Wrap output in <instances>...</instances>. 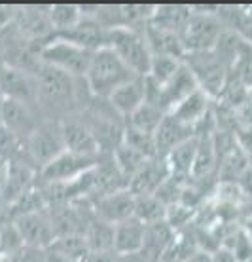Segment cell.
<instances>
[{
  "label": "cell",
  "mask_w": 252,
  "mask_h": 262,
  "mask_svg": "<svg viewBox=\"0 0 252 262\" xmlns=\"http://www.w3.org/2000/svg\"><path fill=\"white\" fill-rule=\"evenodd\" d=\"M135 72L125 65L110 48H103L93 53L89 71L85 74V84L89 88L93 97L110 99V95L122 88L125 82L133 80Z\"/></svg>",
  "instance_id": "1"
},
{
  "label": "cell",
  "mask_w": 252,
  "mask_h": 262,
  "mask_svg": "<svg viewBox=\"0 0 252 262\" xmlns=\"http://www.w3.org/2000/svg\"><path fill=\"white\" fill-rule=\"evenodd\" d=\"M216 12L218 6H192V15L180 33L184 52H213L226 31Z\"/></svg>",
  "instance_id": "2"
},
{
  "label": "cell",
  "mask_w": 252,
  "mask_h": 262,
  "mask_svg": "<svg viewBox=\"0 0 252 262\" xmlns=\"http://www.w3.org/2000/svg\"><path fill=\"white\" fill-rule=\"evenodd\" d=\"M108 48L139 76H148L154 52L148 44L144 29L120 27L110 31Z\"/></svg>",
  "instance_id": "3"
},
{
  "label": "cell",
  "mask_w": 252,
  "mask_h": 262,
  "mask_svg": "<svg viewBox=\"0 0 252 262\" xmlns=\"http://www.w3.org/2000/svg\"><path fill=\"white\" fill-rule=\"evenodd\" d=\"M93 53L95 52L82 48L72 40L55 36L42 46L40 59L45 65L66 72L72 78H85V74L89 71L91 59H93Z\"/></svg>",
  "instance_id": "4"
},
{
  "label": "cell",
  "mask_w": 252,
  "mask_h": 262,
  "mask_svg": "<svg viewBox=\"0 0 252 262\" xmlns=\"http://www.w3.org/2000/svg\"><path fill=\"white\" fill-rule=\"evenodd\" d=\"M184 63L195 74L201 90L207 92L216 101L230 82V69L224 65V61L214 52H199L186 53Z\"/></svg>",
  "instance_id": "5"
},
{
  "label": "cell",
  "mask_w": 252,
  "mask_h": 262,
  "mask_svg": "<svg viewBox=\"0 0 252 262\" xmlns=\"http://www.w3.org/2000/svg\"><path fill=\"white\" fill-rule=\"evenodd\" d=\"M29 158L34 164V167L40 169L53 162L57 156H61L65 148V139H63V129H61V122L55 120H44L42 124L36 127L31 137L25 141Z\"/></svg>",
  "instance_id": "6"
},
{
  "label": "cell",
  "mask_w": 252,
  "mask_h": 262,
  "mask_svg": "<svg viewBox=\"0 0 252 262\" xmlns=\"http://www.w3.org/2000/svg\"><path fill=\"white\" fill-rule=\"evenodd\" d=\"M103 156H80L74 152L65 150L61 156H57L53 162L42 167L38 173V184L44 186H53V184H71L74 181L91 171L101 162Z\"/></svg>",
  "instance_id": "7"
},
{
  "label": "cell",
  "mask_w": 252,
  "mask_h": 262,
  "mask_svg": "<svg viewBox=\"0 0 252 262\" xmlns=\"http://www.w3.org/2000/svg\"><path fill=\"white\" fill-rule=\"evenodd\" d=\"M2 129L10 131L15 137L27 139L44 122V116L33 105H27L15 99H2Z\"/></svg>",
  "instance_id": "8"
},
{
  "label": "cell",
  "mask_w": 252,
  "mask_h": 262,
  "mask_svg": "<svg viewBox=\"0 0 252 262\" xmlns=\"http://www.w3.org/2000/svg\"><path fill=\"white\" fill-rule=\"evenodd\" d=\"M13 223L17 224L21 236L25 239V245L50 249L55 243V239H57V230L53 226V221L50 216L48 207L17 216Z\"/></svg>",
  "instance_id": "9"
},
{
  "label": "cell",
  "mask_w": 252,
  "mask_h": 262,
  "mask_svg": "<svg viewBox=\"0 0 252 262\" xmlns=\"http://www.w3.org/2000/svg\"><path fill=\"white\" fill-rule=\"evenodd\" d=\"M0 82H2L0 85L2 99H15V101L38 108V84H36V76L33 72L2 63Z\"/></svg>",
  "instance_id": "10"
},
{
  "label": "cell",
  "mask_w": 252,
  "mask_h": 262,
  "mask_svg": "<svg viewBox=\"0 0 252 262\" xmlns=\"http://www.w3.org/2000/svg\"><path fill=\"white\" fill-rule=\"evenodd\" d=\"M135 194L129 188H123V190L97 198L95 202L91 203V207H93V213H95L97 219L116 226V224L127 221L131 216H135Z\"/></svg>",
  "instance_id": "11"
},
{
  "label": "cell",
  "mask_w": 252,
  "mask_h": 262,
  "mask_svg": "<svg viewBox=\"0 0 252 262\" xmlns=\"http://www.w3.org/2000/svg\"><path fill=\"white\" fill-rule=\"evenodd\" d=\"M61 129H63V139H65V148L68 152H74L80 156H103L93 131L78 112L61 122Z\"/></svg>",
  "instance_id": "12"
},
{
  "label": "cell",
  "mask_w": 252,
  "mask_h": 262,
  "mask_svg": "<svg viewBox=\"0 0 252 262\" xmlns=\"http://www.w3.org/2000/svg\"><path fill=\"white\" fill-rule=\"evenodd\" d=\"M148 99V85H146V76H135L133 80L125 82L122 88L110 95L108 103L114 106V111L122 118H129L135 111L146 103Z\"/></svg>",
  "instance_id": "13"
},
{
  "label": "cell",
  "mask_w": 252,
  "mask_h": 262,
  "mask_svg": "<svg viewBox=\"0 0 252 262\" xmlns=\"http://www.w3.org/2000/svg\"><path fill=\"white\" fill-rule=\"evenodd\" d=\"M214 103L216 101L199 88L197 92H194L190 97L184 99L180 105L176 106L173 112H169V114H173L178 122L190 125V127H194L197 131L201 125L205 124V120L213 114Z\"/></svg>",
  "instance_id": "14"
},
{
  "label": "cell",
  "mask_w": 252,
  "mask_h": 262,
  "mask_svg": "<svg viewBox=\"0 0 252 262\" xmlns=\"http://www.w3.org/2000/svg\"><path fill=\"white\" fill-rule=\"evenodd\" d=\"M146 230L148 226L139 221L136 216H131L127 221L114 226V253L118 256L139 255L144 251L146 242Z\"/></svg>",
  "instance_id": "15"
},
{
  "label": "cell",
  "mask_w": 252,
  "mask_h": 262,
  "mask_svg": "<svg viewBox=\"0 0 252 262\" xmlns=\"http://www.w3.org/2000/svg\"><path fill=\"white\" fill-rule=\"evenodd\" d=\"M169 177H171V173H169L167 160L163 156H154V158H150L148 162L143 165V169L131 179L129 190L133 192L135 196L155 194L157 188H159Z\"/></svg>",
  "instance_id": "16"
},
{
  "label": "cell",
  "mask_w": 252,
  "mask_h": 262,
  "mask_svg": "<svg viewBox=\"0 0 252 262\" xmlns=\"http://www.w3.org/2000/svg\"><path fill=\"white\" fill-rule=\"evenodd\" d=\"M192 137H197V131L190 125L182 124L173 116L167 114L165 120L162 122L159 129L155 131V148H157V156H167L171 150H175L178 144L186 143Z\"/></svg>",
  "instance_id": "17"
},
{
  "label": "cell",
  "mask_w": 252,
  "mask_h": 262,
  "mask_svg": "<svg viewBox=\"0 0 252 262\" xmlns=\"http://www.w3.org/2000/svg\"><path fill=\"white\" fill-rule=\"evenodd\" d=\"M197 148H199V137H192L186 143L178 144L175 150H171L165 156L169 165L171 177L178 179L180 183H190L194 177L195 158H197Z\"/></svg>",
  "instance_id": "18"
},
{
  "label": "cell",
  "mask_w": 252,
  "mask_h": 262,
  "mask_svg": "<svg viewBox=\"0 0 252 262\" xmlns=\"http://www.w3.org/2000/svg\"><path fill=\"white\" fill-rule=\"evenodd\" d=\"M176 230L171 228V224L157 223L150 224L146 230V242H144V255H148L150 258H154L155 262H162L165 255L169 253L171 245L175 242Z\"/></svg>",
  "instance_id": "19"
},
{
  "label": "cell",
  "mask_w": 252,
  "mask_h": 262,
  "mask_svg": "<svg viewBox=\"0 0 252 262\" xmlns=\"http://www.w3.org/2000/svg\"><path fill=\"white\" fill-rule=\"evenodd\" d=\"M165 116H167V112L163 111L162 106L146 101L139 111L131 114L129 118H125V125L131 127V129L148 133V135H155V131L159 129V125L165 120Z\"/></svg>",
  "instance_id": "20"
},
{
  "label": "cell",
  "mask_w": 252,
  "mask_h": 262,
  "mask_svg": "<svg viewBox=\"0 0 252 262\" xmlns=\"http://www.w3.org/2000/svg\"><path fill=\"white\" fill-rule=\"evenodd\" d=\"M192 15V8L190 6H180V4H165V6H155L154 19L150 23H154L157 27H163L167 31L180 34L184 25L188 23Z\"/></svg>",
  "instance_id": "21"
},
{
  "label": "cell",
  "mask_w": 252,
  "mask_h": 262,
  "mask_svg": "<svg viewBox=\"0 0 252 262\" xmlns=\"http://www.w3.org/2000/svg\"><path fill=\"white\" fill-rule=\"evenodd\" d=\"M84 17L82 4H52L50 6V21L57 36L71 33Z\"/></svg>",
  "instance_id": "22"
},
{
  "label": "cell",
  "mask_w": 252,
  "mask_h": 262,
  "mask_svg": "<svg viewBox=\"0 0 252 262\" xmlns=\"http://www.w3.org/2000/svg\"><path fill=\"white\" fill-rule=\"evenodd\" d=\"M85 239L89 243L91 253H110L114 251V226L104 223L93 215L85 228Z\"/></svg>",
  "instance_id": "23"
},
{
  "label": "cell",
  "mask_w": 252,
  "mask_h": 262,
  "mask_svg": "<svg viewBox=\"0 0 252 262\" xmlns=\"http://www.w3.org/2000/svg\"><path fill=\"white\" fill-rule=\"evenodd\" d=\"M50 249L59 253V255L66 256V258H71L72 262H85L91 255V247L84 234L59 236Z\"/></svg>",
  "instance_id": "24"
},
{
  "label": "cell",
  "mask_w": 252,
  "mask_h": 262,
  "mask_svg": "<svg viewBox=\"0 0 252 262\" xmlns=\"http://www.w3.org/2000/svg\"><path fill=\"white\" fill-rule=\"evenodd\" d=\"M112 160L116 162L118 169L122 171V175L127 179V183H131V179L143 169V165L148 162L150 158L144 156L143 152H139L136 148H133V146H129L127 143H122L116 150H114Z\"/></svg>",
  "instance_id": "25"
},
{
  "label": "cell",
  "mask_w": 252,
  "mask_h": 262,
  "mask_svg": "<svg viewBox=\"0 0 252 262\" xmlns=\"http://www.w3.org/2000/svg\"><path fill=\"white\" fill-rule=\"evenodd\" d=\"M169 207L155 196V194H146V196H136L135 203V216L143 221L146 226L167 221Z\"/></svg>",
  "instance_id": "26"
},
{
  "label": "cell",
  "mask_w": 252,
  "mask_h": 262,
  "mask_svg": "<svg viewBox=\"0 0 252 262\" xmlns=\"http://www.w3.org/2000/svg\"><path fill=\"white\" fill-rule=\"evenodd\" d=\"M182 63H184V59L175 57V55H154L152 67H150V72L146 78L152 80L157 85L167 84L169 80L176 74V71L182 67Z\"/></svg>",
  "instance_id": "27"
},
{
  "label": "cell",
  "mask_w": 252,
  "mask_h": 262,
  "mask_svg": "<svg viewBox=\"0 0 252 262\" xmlns=\"http://www.w3.org/2000/svg\"><path fill=\"white\" fill-rule=\"evenodd\" d=\"M25 247V239L21 236L17 224L13 221H4L0 228V256H12Z\"/></svg>",
  "instance_id": "28"
},
{
  "label": "cell",
  "mask_w": 252,
  "mask_h": 262,
  "mask_svg": "<svg viewBox=\"0 0 252 262\" xmlns=\"http://www.w3.org/2000/svg\"><path fill=\"white\" fill-rule=\"evenodd\" d=\"M48 249H40V247H31L25 245L21 251H17L12 256H0V262H48Z\"/></svg>",
  "instance_id": "29"
},
{
  "label": "cell",
  "mask_w": 252,
  "mask_h": 262,
  "mask_svg": "<svg viewBox=\"0 0 252 262\" xmlns=\"http://www.w3.org/2000/svg\"><path fill=\"white\" fill-rule=\"evenodd\" d=\"M85 262H118V255L114 251H110V253H91Z\"/></svg>",
  "instance_id": "30"
},
{
  "label": "cell",
  "mask_w": 252,
  "mask_h": 262,
  "mask_svg": "<svg viewBox=\"0 0 252 262\" xmlns=\"http://www.w3.org/2000/svg\"><path fill=\"white\" fill-rule=\"evenodd\" d=\"M186 262H214V253H209V251L199 249L194 256H190Z\"/></svg>",
  "instance_id": "31"
},
{
  "label": "cell",
  "mask_w": 252,
  "mask_h": 262,
  "mask_svg": "<svg viewBox=\"0 0 252 262\" xmlns=\"http://www.w3.org/2000/svg\"><path fill=\"white\" fill-rule=\"evenodd\" d=\"M214 262H237V258L232 255V251L218 249L214 253Z\"/></svg>",
  "instance_id": "32"
},
{
  "label": "cell",
  "mask_w": 252,
  "mask_h": 262,
  "mask_svg": "<svg viewBox=\"0 0 252 262\" xmlns=\"http://www.w3.org/2000/svg\"><path fill=\"white\" fill-rule=\"evenodd\" d=\"M48 253H50V256H48V262H72L71 258L59 255V253H55V251H52V249H48Z\"/></svg>",
  "instance_id": "33"
}]
</instances>
